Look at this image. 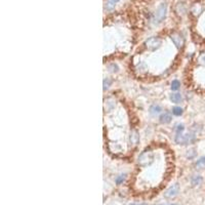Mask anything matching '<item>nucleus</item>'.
Masks as SVG:
<instances>
[{
	"label": "nucleus",
	"instance_id": "10",
	"mask_svg": "<svg viewBox=\"0 0 205 205\" xmlns=\"http://www.w3.org/2000/svg\"><path fill=\"white\" fill-rule=\"evenodd\" d=\"M114 108H115V102L110 99H107L106 102H105V110H106V111H112Z\"/></svg>",
	"mask_w": 205,
	"mask_h": 205
},
{
	"label": "nucleus",
	"instance_id": "6",
	"mask_svg": "<svg viewBox=\"0 0 205 205\" xmlns=\"http://www.w3.org/2000/svg\"><path fill=\"white\" fill-rule=\"evenodd\" d=\"M129 142L133 146H136L139 142V134L137 133V130L133 129L130 131V136H129Z\"/></svg>",
	"mask_w": 205,
	"mask_h": 205
},
{
	"label": "nucleus",
	"instance_id": "9",
	"mask_svg": "<svg viewBox=\"0 0 205 205\" xmlns=\"http://www.w3.org/2000/svg\"><path fill=\"white\" fill-rule=\"evenodd\" d=\"M171 119H172V117L169 113H164V114H162L160 116V122L164 123V124L169 123L171 121Z\"/></svg>",
	"mask_w": 205,
	"mask_h": 205
},
{
	"label": "nucleus",
	"instance_id": "16",
	"mask_svg": "<svg viewBox=\"0 0 205 205\" xmlns=\"http://www.w3.org/2000/svg\"><path fill=\"white\" fill-rule=\"evenodd\" d=\"M172 114L175 116H180L183 114V109L180 107H174L172 108Z\"/></svg>",
	"mask_w": 205,
	"mask_h": 205
},
{
	"label": "nucleus",
	"instance_id": "13",
	"mask_svg": "<svg viewBox=\"0 0 205 205\" xmlns=\"http://www.w3.org/2000/svg\"><path fill=\"white\" fill-rule=\"evenodd\" d=\"M120 0H108V2L106 3V9L107 10H112L115 7V5L119 2Z\"/></svg>",
	"mask_w": 205,
	"mask_h": 205
},
{
	"label": "nucleus",
	"instance_id": "23",
	"mask_svg": "<svg viewBox=\"0 0 205 205\" xmlns=\"http://www.w3.org/2000/svg\"><path fill=\"white\" fill-rule=\"evenodd\" d=\"M160 205H163V204H160Z\"/></svg>",
	"mask_w": 205,
	"mask_h": 205
},
{
	"label": "nucleus",
	"instance_id": "5",
	"mask_svg": "<svg viewBox=\"0 0 205 205\" xmlns=\"http://www.w3.org/2000/svg\"><path fill=\"white\" fill-rule=\"evenodd\" d=\"M179 192H180L179 184H174V185H172L165 193H164V196H165L166 198H173V197H175L177 194H179Z\"/></svg>",
	"mask_w": 205,
	"mask_h": 205
},
{
	"label": "nucleus",
	"instance_id": "8",
	"mask_svg": "<svg viewBox=\"0 0 205 205\" xmlns=\"http://www.w3.org/2000/svg\"><path fill=\"white\" fill-rule=\"evenodd\" d=\"M170 101L173 102V104H180V102L183 101V96L180 93H172L170 96Z\"/></svg>",
	"mask_w": 205,
	"mask_h": 205
},
{
	"label": "nucleus",
	"instance_id": "19",
	"mask_svg": "<svg viewBox=\"0 0 205 205\" xmlns=\"http://www.w3.org/2000/svg\"><path fill=\"white\" fill-rule=\"evenodd\" d=\"M104 90H106L107 88H109L110 86H111V84H112V80L110 79V78H105L104 79Z\"/></svg>",
	"mask_w": 205,
	"mask_h": 205
},
{
	"label": "nucleus",
	"instance_id": "15",
	"mask_svg": "<svg viewBox=\"0 0 205 205\" xmlns=\"http://www.w3.org/2000/svg\"><path fill=\"white\" fill-rule=\"evenodd\" d=\"M125 176H126V174H120V175H118V176L116 177V180H115L116 185H121V184H122L124 180H125Z\"/></svg>",
	"mask_w": 205,
	"mask_h": 205
},
{
	"label": "nucleus",
	"instance_id": "22",
	"mask_svg": "<svg viewBox=\"0 0 205 205\" xmlns=\"http://www.w3.org/2000/svg\"><path fill=\"white\" fill-rule=\"evenodd\" d=\"M130 205H145V204H136V203H133V204H130Z\"/></svg>",
	"mask_w": 205,
	"mask_h": 205
},
{
	"label": "nucleus",
	"instance_id": "17",
	"mask_svg": "<svg viewBox=\"0 0 205 205\" xmlns=\"http://www.w3.org/2000/svg\"><path fill=\"white\" fill-rule=\"evenodd\" d=\"M197 63H198L199 65H201V66H205V52L201 53V55L198 56V59H197Z\"/></svg>",
	"mask_w": 205,
	"mask_h": 205
},
{
	"label": "nucleus",
	"instance_id": "2",
	"mask_svg": "<svg viewBox=\"0 0 205 205\" xmlns=\"http://www.w3.org/2000/svg\"><path fill=\"white\" fill-rule=\"evenodd\" d=\"M166 12H167V5L165 3L159 5L157 10H156L155 17H154V24L158 25L161 22H163V20L166 17Z\"/></svg>",
	"mask_w": 205,
	"mask_h": 205
},
{
	"label": "nucleus",
	"instance_id": "21",
	"mask_svg": "<svg viewBox=\"0 0 205 205\" xmlns=\"http://www.w3.org/2000/svg\"><path fill=\"white\" fill-rule=\"evenodd\" d=\"M109 69H110V71H111V69H113V70H112V72H115V71H117V70H118V67L116 66L115 64H111V65H110V66H109Z\"/></svg>",
	"mask_w": 205,
	"mask_h": 205
},
{
	"label": "nucleus",
	"instance_id": "7",
	"mask_svg": "<svg viewBox=\"0 0 205 205\" xmlns=\"http://www.w3.org/2000/svg\"><path fill=\"white\" fill-rule=\"evenodd\" d=\"M161 111H162V109H161V107L159 106V105H153V106L150 107V110H149L150 114L152 116H156L160 114Z\"/></svg>",
	"mask_w": 205,
	"mask_h": 205
},
{
	"label": "nucleus",
	"instance_id": "14",
	"mask_svg": "<svg viewBox=\"0 0 205 205\" xmlns=\"http://www.w3.org/2000/svg\"><path fill=\"white\" fill-rule=\"evenodd\" d=\"M196 167L197 168H204L205 167V155L204 156H202L201 158H199L198 160H197V162H196Z\"/></svg>",
	"mask_w": 205,
	"mask_h": 205
},
{
	"label": "nucleus",
	"instance_id": "18",
	"mask_svg": "<svg viewBox=\"0 0 205 205\" xmlns=\"http://www.w3.org/2000/svg\"><path fill=\"white\" fill-rule=\"evenodd\" d=\"M180 87V82L179 80H173L171 82V89L172 90H177Z\"/></svg>",
	"mask_w": 205,
	"mask_h": 205
},
{
	"label": "nucleus",
	"instance_id": "3",
	"mask_svg": "<svg viewBox=\"0 0 205 205\" xmlns=\"http://www.w3.org/2000/svg\"><path fill=\"white\" fill-rule=\"evenodd\" d=\"M162 45V40L158 37H150L147 41L145 42L146 48H148L149 50H157L161 47Z\"/></svg>",
	"mask_w": 205,
	"mask_h": 205
},
{
	"label": "nucleus",
	"instance_id": "24",
	"mask_svg": "<svg viewBox=\"0 0 205 205\" xmlns=\"http://www.w3.org/2000/svg\"><path fill=\"white\" fill-rule=\"evenodd\" d=\"M171 205H173V204H171Z\"/></svg>",
	"mask_w": 205,
	"mask_h": 205
},
{
	"label": "nucleus",
	"instance_id": "4",
	"mask_svg": "<svg viewBox=\"0 0 205 205\" xmlns=\"http://www.w3.org/2000/svg\"><path fill=\"white\" fill-rule=\"evenodd\" d=\"M170 39L172 40V42H173V44L176 46L179 49L184 47L185 45V40H184V37L182 36L180 34L176 33V32H174V33H172L170 35Z\"/></svg>",
	"mask_w": 205,
	"mask_h": 205
},
{
	"label": "nucleus",
	"instance_id": "12",
	"mask_svg": "<svg viewBox=\"0 0 205 205\" xmlns=\"http://www.w3.org/2000/svg\"><path fill=\"white\" fill-rule=\"evenodd\" d=\"M202 183V176L201 175H194L191 180V184H192L193 187H196V186L200 185Z\"/></svg>",
	"mask_w": 205,
	"mask_h": 205
},
{
	"label": "nucleus",
	"instance_id": "1",
	"mask_svg": "<svg viewBox=\"0 0 205 205\" xmlns=\"http://www.w3.org/2000/svg\"><path fill=\"white\" fill-rule=\"evenodd\" d=\"M154 160H155V154L152 150H146L144 152H142L139 154V158H137V162H139V165L142 167H146L151 165Z\"/></svg>",
	"mask_w": 205,
	"mask_h": 205
},
{
	"label": "nucleus",
	"instance_id": "20",
	"mask_svg": "<svg viewBox=\"0 0 205 205\" xmlns=\"http://www.w3.org/2000/svg\"><path fill=\"white\" fill-rule=\"evenodd\" d=\"M174 129L175 131H176V133H183V131L185 130V126L184 124H177Z\"/></svg>",
	"mask_w": 205,
	"mask_h": 205
},
{
	"label": "nucleus",
	"instance_id": "11",
	"mask_svg": "<svg viewBox=\"0 0 205 205\" xmlns=\"http://www.w3.org/2000/svg\"><path fill=\"white\" fill-rule=\"evenodd\" d=\"M202 10H203V8H202V6L200 4H194L193 5V7H192V10H191V12H192V13L194 15H200V13L202 12Z\"/></svg>",
	"mask_w": 205,
	"mask_h": 205
}]
</instances>
